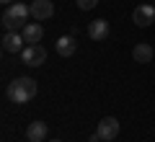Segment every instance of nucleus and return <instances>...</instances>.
Here are the masks:
<instances>
[{
  "label": "nucleus",
  "instance_id": "nucleus-9",
  "mask_svg": "<svg viewBox=\"0 0 155 142\" xmlns=\"http://www.w3.org/2000/svg\"><path fill=\"white\" fill-rule=\"evenodd\" d=\"M26 140L28 142H44L47 140V124L44 121H31V124L26 127Z\"/></svg>",
  "mask_w": 155,
  "mask_h": 142
},
{
  "label": "nucleus",
  "instance_id": "nucleus-14",
  "mask_svg": "<svg viewBox=\"0 0 155 142\" xmlns=\"http://www.w3.org/2000/svg\"><path fill=\"white\" fill-rule=\"evenodd\" d=\"M96 5H98V0H78V8L80 11H93Z\"/></svg>",
  "mask_w": 155,
  "mask_h": 142
},
{
  "label": "nucleus",
  "instance_id": "nucleus-16",
  "mask_svg": "<svg viewBox=\"0 0 155 142\" xmlns=\"http://www.w3.org/2000/svg\"><path fill=\"white\" fill-rule=\"evenodd\" d=\"M91 142H101V140H98V137H96V132H93V137H91Z\"/></svg>",
  "mask_w": 155,
  "mask_h": 142
},
{
  "label": "nucleus",
  "instance_id": "nucleus-19",
  "mask_svg": "<svg viewBox=\"0 0 155 142\" xmlns=\"http://www.w3.org/2000/svg\"><path fill=\"white\" fill-rule=\"evenodd\" d=\"M153 5H155V3H153Z\"/></svg>",
  "mask_w": 155,
  "mask_h": 142
},
{
  "label": "nucleus",
  "instance_id": "nucleus-2",
  "mask_svg": "<svg viewBox=\"0 0 155 142\" xmlns=\"http://www.w3.org/2000/svg\"><path fill=\"white\" fill-rule=\"evenodd\" d=\"M21 62L28 67H39V65H44L47 62V49L41 47V44H26V49L21 52Z\"/></svg>",
  "mask_w": 155,
  "mask_h": 142
},
{
  "label": "nucleus",
  "instance_id": "nucleus-15",
  "mask_svg": "<svg viewBox=\"0 0 155 142\" xmlns=\"http://www.w3.org/2000/svg\"><path fill=\"white\" fill-rule=\"evenodd\" d=\"M0 3H3V5H13V3H16V0H0Z\"/></svg>",
  "mask_w": 155,
  "mask_h": 142
},
{
  "label": "nucleus",
  "instance_id": "nucleus-17",
  "mask_svg": "<svg viewBox=\"0 0 155 142\" xmlns=\"http://www.w3.org/2000/svg\"><path fill=\"white\" fill-rule=\"evenodd\" d=\"M49 142H62V140H49Z\"/></svg>",
  "mask_w": 155,
  "mask_h": 142
},
{
  "label": "nucleus",
  "instance_id": "nucleus-13",
  "mask_svg": "<svg viewBox=\"0 0 155 142\" xmlns=\"http://www.w3.org/2000/svg\"><path fill=\"white\" fill-rule=\"evenodd\" d=\"M3 28H5V31H23V28H26V21H18V18H13L11 13H3Z\"/></svg>",
  "mask_w": 155,
  "mask_h": 142
},
{
  "label": "nucleus",
  "instance_id": "nucleus-11",
  "mask_svg": "<svg viewBox=\"0 0 155 142\" xmlns=\"http://www.w3.org/2000/svg\"><path fill=\"white\" fill-rule=\"evenodd\" d=\"M132 57H134V62H140V65H147V62L153 60V47L145 44V41H140L132 49Z\"/></svg>",
  "mask_w": 155,
  "mask_h": 142
},
{
  "label": "nucleus",
  "instance_id": "nucleus-4",
  "mask_svg": "<svg viewBox=\"0 0 155 142\" xmlns=\"http://www.w3.org/2000/svg\"><path fill=\"white\" fill-rule=\"evenodd\" d=\"M0 44H3V52H8V54H21L26 49V39L21 31H5Z\"/></svg>",
  "mask_w": 155,
  "mask_h": 142
},
{
  "label": "nucleus",
  "instance_id": "nucleus-5",
  "mask_svg": "<svg viewBox=\"0 0 155 142\" xmlns=\"http://www.w3.org/2000/svg\"><path fill=\"white\" fill-rule=\"evenodd\" d=\"M28 8H31L34 21H47V18L54 16V3H52V0H34Z\"/></svg>",
  "mask_w": 155,
  "mask_h": 142
},
{
  "label": "nucleus",
  "instance_id": "nucleus-6",
  "mask_svg": "<svg viewBox=\"0 0 155 142\" xmlns=\"http://www.w3.org/2000/svg\"><path fill=\"white\" fill-rule=\"evenodd\" d=\"M132 21L137 23L140 28L150 26V23L155 21V5H147V3H142V5H137V8H134V13H132Z\"/></svg>",
  "mask_w": 155,
  "mask_h": 142
},
{
  "label": "nucleus",
  "instance_id": "nucleus-10",
  "mask_svg": "<svg viewBox=\"0 0 155 142\" xmlns=\"http://www.w3.org/2000/svg\"><path fill=\"white\" fill-rule=\"evenodd\" d=\"M21 34H23V39H26V44H39V41H41V36H44V28L39 26V23H31V21H28L26 28H23Z\"/></svg>",
  "mask_w": 155,
  "mask_h": 142
},
{
  "label": "nucleus",
  "instance_id": "nucleus-18",
  "mask_svg": "<svg viewBox=\"0 0 155 142\" xmlns=\"http://www.w3.org/2000/svg\"><path fill=\"white\" fill-rule=\"evenodd\" d=\"M111 142H116V140H111Z\"/></svg>",
  "mask_w": 155,
  "mask_h": 142
},
{
  "label": "nucleus",
  "instance_id": "nucleus-3",
  "mask_svg": "<svg viewBox=\"0 0 155 142\" xmlns=\"http://www.w3.org/2000/svg\"><path fill=\"white\" fill-rule=\"evenodd\" d=\"M119 119H114V116H104V119L98 121V129H96V137H98L101 142H111L116 140V134H119Z\"/></svg>",
  "mask_w": 155,
  "mask_h": 142
},
{
  "label": "nucleus",
  "instance_id": "nucleus-7",
  "mask_svg": "<svg viewBox=\"0 0 155 142\" xmlns=\"http://www.w3.org/2000/svg\"><path fill=\"white\" fill-rule=\"evenodd\" d=\"M54 49H57V54H60V57H72V54L78 52V41H75V36H72V34L60 36V39H57V44H54Z\"/></svg>",
  "mask_w": 155,
  "mask_h": 142
},
{
  "label": "nucleus",
  "instance_id": "nucleus-1",
  "mask_svg": "<svg viewBox=\"0 0 155 142\" xmlns=\"http://www.w3.org/2000/svg\"><path fill=\"white\" fill-rule=\"evenodd\" d=\"M36 91H39V85H36V80L34 78H16V80H11L8 83V88H5V96L13 101V104H28V101H34L36 98Z\"/></svg>",
  "mask_w": 155,
  "mask_h": 142
},
{
  "label": "nucleus",
  "instance_id": "nucleus-12",
  "mask_svg": "<svg viewBox=\"0 0 155 142\" xmlns=\"http://www.w3.org/2000/svg\"><path fill=\"white\" fill-rule=\"evenodd\" d=\"M5 11L11 13L13 18H18V21H26V23H28V18H31V8H28V5H23V3H18V0L13 3V5H8Z\"/></svg>",
  "mask_w": 155,
  "mask_h": 142
},
{
  "label": "nucleus",
  "instance_id": "nucleus-8",
  "mask_svg": "<svg viewBox=\"0 0 155 142\" xmlns=\"http://www.w3.org/2000/svg\"><path fill=\"white\" fill-rule=\"evenodd\" d=\"M109 31H111V26H109V21H104V18H96V21L88 23V36L93 39V41H104V39L109 36Z\"/></svg>",
  "mask_w": 155,
  "mask_h": 142
}]
</instances>
